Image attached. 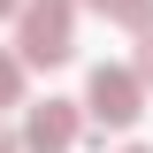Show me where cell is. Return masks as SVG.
<instances>
[{"label": "cell", "mask_w": 153, "mask_h": 153, "mask_svg": "<svg viewBox=\"0 0 153 153\" xmlns=\"http://www.w3.org/2000/svg\"><path fill=\"white\" fill-rule=\"evenodd\" d=\"M23 146L31 153H69L76 146V100H46L23 115Z\"/></svg>", "instance_id": "obj_3"}, {"label": "cell", "mask_w": 153, "mask_h": 153, "mask_svg": "<svg viewBox=\"0 0 153 153\" xmlns=\"http://www.w3.org/2000/svg\"><path fill=\"white\" fill-rule=\"evenodd\" d=\"M138 84L153 92V31H146V46H138Z\"/></svg>", "instance_id": "obj_6"}, {"label": "cell", "mask_w": 153, "mask_h": 153, "mask_svg": "<svg viewBox=\"0 0 153 153\" xmlns=\"http://www.w3.org/2000/svg\"><path fill=\"white\" fill-rule=\"evenodd\" d=\"M0 107H23V54L0 46Z\"/></svg>", "instance_id": "obj_5"}, {"label": "cell", "mask_w": 153, "mask_h": 153, "mask_svg": "<svg viewBox=\"0 0 153 153\" xmlns=\"http://www.w3.org/2000/svg\"><path fill=\"white\" fill-rule=\"evenodd\" d=\"M0 16H23V0H0Z\"/></svg>", "instance_id": "obj_8"}, {"label": "cell", "mask_w": 153, "mask_h": 153, "mask_svg": "<svg viewBox=\"0 0 153 153\" xmlns=\"http://www.w3.org/2000/svg\"><path fill=\"white\" fill-rule=\"evenodd\" d=\"M123 153H153V146H123Z\"/></svg>", "instance_id": "obj_9"}, {"label": "cell", "mask_w": 153, "mask_h": 153, "mask_svg": "<svg viewBox=\"0 0 153 153\" xmlns=\"http://www.w3.org/2000/svg\"><path fill=\"white\" fill-rule=\"evenodd\" d=\"M0 153H23V138H16V130H8V123H0Z\"/></svg>", "instance_id": "obj_7"}, {"label": "cell", "mask_w": 153, "mask_h": 153, "mask_svg": "<svg viewBox=\"0 0 153 153\" xmlns=\"http://www.w3.org/2000/svg\"><path fill=\"white\" fill-rule=\"evenodd\" d=\"M84 115H92L100 130H130L138 115H146V84H138V69H107V61H100L92 84H84Z\"/></svg>", "instance_id": "obj_2"}, {"label": "cell", "mask_w": 153, "mask_h": 153, "mask_svg": "<svg viewBox=\"0 0 153 153\" xmlns=\"http://www.w3.org/2000/svg\"><path fill=\"white\" fill-rule=\"evenodd\" d=\"M92 8H100L107 23H123V31H138V38L153 31V0H92Z\"/></svg>", "instance_id": "obj_4"}, {"label": "cell", "mask_w": 153, "mask_h": 153, "mask_svg": "<svg viewBox=\"0 0 153 153\" xmlns=\"http://www.w3.org/2000/svg\"><path fill=\"white\" fill-rule=\"evenodd\" d=\"M76 0H23V31H16V54L38 61V69H54V61L76 54V23H69Z\"/></svg>", "instance_id": "obj_1"}]
</instances>
